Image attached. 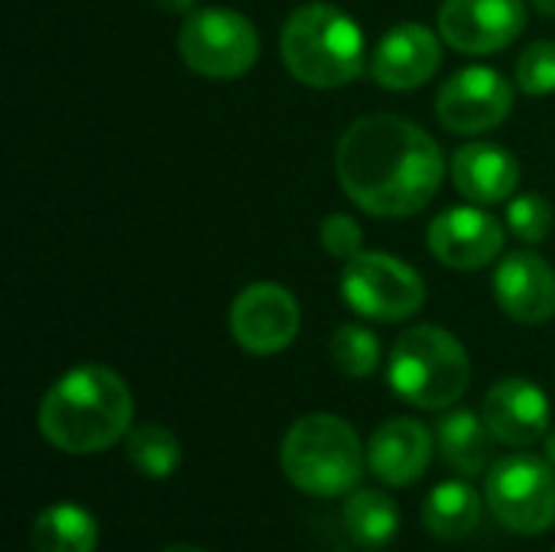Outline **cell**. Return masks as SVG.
<instances>
[{"label":"cell","mask_w":555,"mask_h":552,"mask_svg":"<svg viewBox=\"0 0 555 552\" xmlns=\"http://www.w3.org/2000/svg\"><path fill=\"white\" fill-rule=\"evenodd\" d=\"M163 552H205V550H198V547H185V543H176V547H166Z\"/></svg>","instance_id":"30"},{"label":"cell","mask_w":555,"mask_h":552,"mask_svg":"<svg viewBox=\"0 0 555 552\" xmlns=\"http://www.w3.org/2000/svg\"><path fill=\"white\" fill-rule=\"evenodd\" d=\"M280 465L302 495L338 498L358 488L364 472V446L341 416L309 413L283 436Z\"/></svg>","instance_id":"4"},{"label":"cell","mask_w":555,"mask_h":552,"mask_svg":"<svg viewBox=\"0 0 555 552\" xmlns=\"http://www.w3.org/2000/svg\"><path fill=\"white\" fill-rule=\"evenodd\" d=\"M514 85L530 94V98H543L555 91V42L553 39H537L530 42L514 68Z\"/></svg>","instance_id":"24"},{"label":"cell","mask_w":555,"mask_h":552,"mask_svg":"<svg viewBox=\"0 0 555 552\" xmlns=\"http://www.w3.org/2000/svg\"><path fill=\"white\" fill-rule=\"evenodd\" d=\"M133 394L124 377L104 364H78L62 374L39 403V433L49 446L91 455L130 433Z\"/></svg>","instance_id":"2"},{"label":"cell","mask_w":555,"mask_h":552,"mask_svg":"<svg viewBox=\"0 0 555 552\" xmlns=\"http://www.w3.org/2000/svg\"><path fill=\"white\" fill-rule=\"evenodd\" d=\"M481 416L494 436V442L511 449H527L550 433V400L527 377L498 381L481 407Z\"/></svg>","instance_id":"14"},{"label":"cell","mask_w":555,"mask_h":552,"mask_svg":"<svg viewBox=\"0 0 555 552\" xmlns=\"http://www.w3.org/2000/svg\"><path fill=\"white\" fill-rule=\"evenodd\" d=\"M286 72L309 88H341L364 72L367 42L354 16L315 0L289 13L280 33Z\"/></svg>","instance_id":"3"},{"label":"cell","mask_w":555,"mask_h":552,"mask_svg":"<svg viewBox=\"0 0 555 552\" xmlns=\"http://www.w3.org/2000/svg\"><path fill=\"white\" fill-rule=\"evenodd\" d=\"M29 543L33 552H94L98 521L78 504H52L33 521Z\"/></svg>","instance_id":"21"},{"label":"cell","mask_w":555,"mask_h":552,"mask_svg":"<svg viewBox=\"0 0 555 552\" xmlns=\"http://www.w3.org/2000/svg\"><path fill=\"white\" fill-rule=\"evenodd\" d=\"M553 205L537 192H524L507 202V228L524 244H543L553 234Z\"/></svg>","instance_id":"25"},{"label":"cell","mask_w":555,"mask_h":552,"mask_svg":"<svg viewBox=\"0 0 555 552\" xmlns=\"http://www.w3.org/2000/svg\"><path fill=\"white\" fill-rule=\"evenodd\" d=\"M423 524L439 540H465L481 524V498L465 482H442L423 501Z\"/></svg>","instance_id":"19"},{"label":"cell","mask_w":555,"mask_h":552,"mask_svg":"<svg viewBox=\"0 0 555 552\" xmlns=\"http://www.w3.org/2000/svg\"><path fill=\"white\" fill-rule=\"evenodd\" d=\"M429 251L452 270H481L504 251V224L485 205H452L429 221Z\"/></svg>","instance_id":"12"},{"label":"cell","mask_w":555,"mask_h":552,"mask_svg":"<svg viewBox=\"0 0 555 552\" xmlns=\"http://www.w3.org/2000/svg\"><path fill=\"white\" fill-rule=\"evenodd\" d=\"M127 462L146 478H169L182 462V446L172 429L143 423L127 433Z\"/></svg>","instance_id":"22"},{"label":"cell","mask_w":555,"mask_h":552,"mask_svg":"<svg viewBox=\"0 0 555 552\" xmlns=\"http://www.w3.org/2000/svg\"><path fill=\"white\" fill-rule=\"evenodd\" d=\"M228 322H231L234 342L244 351L270 358V355L286 351L296 342L302 312H299L296 296L286 286L260 280V283L244 286L234 296Z\"/></svg>","instance_id":"10"},{"label":"cell","mask_w":555,"mask_h":552,"mask_svg":"<svg viewBox=\"0 0 555 552\" xmlns=\"http://www.w3.org/2000/svg\"><path fill=\"white\" fill-rule=\"evenodd\" d=\"M429 462H433V433L410 416L380 423L367 442V465L390 488L413 485L416 478L426 475Z\"/></svg>","instance_id":"16"},{"label":"cell","mask_w":555,"mask_h":552,"mask_svg":"<svg viewBox=\"0 0 555 552\" xmlns=\"http://www.w3.org/2000/svg\"><path fill=\"white\" fill-rule=\"evenodd\" d=\"M452 182L462 198L472 205H498L511 202L520 189V163L517 156L488 140L465 143L452 156Z\"/></svg>","instance_id":"17"},{"label":"cell","mask_w":555,"mask_h":552,"mask_svg":"<svg viewBox=\"0 0 555 552\" xmlns=\"http://www.w3.org/2000/svg\"><path fill=\"white\" fill-rule=\"evenodd\" d=\"M514 111V85L488 65L455 72L436 94V117L452 133H485L501 127Z\"/></svg>","instance_id":"9"},{"label":"cell","mask_w":555,"mask_h":552,"mask_svg":"<svg viewBox=\"0 0 555 552\" xmlns=\"http://www.w3.org/2000/svg\"><path fill=\"white\" fill-rule=\"evenodd\" d=\"M156 7H163L166 13H195L198 10V0H156Z\"/></svg>","instance_id":"27"},{"label":"cell","mask_w":555,"mask_h":552,"mask_svg":"<svg viewBox=\"0 0 555 552\" xmlns=\"http://www.w3.org/2000/svg\"><path fill=\"white\" fill-rule=\"evenodd\" d=\"M341 524H345V534L351 537V543H358L364 550H377L397 537L400 511L390 495H384L377 488H354L351 498L345 501Z\"/></svg>","instance_id":"20"},{"label":"cell","mask_w":555,"mask_h":552,"mask_svg":"<svg viewBox=\"0 0 555 552\" xmlns=\"http://www.w3.org/2000/svg\"><path fill=\"white\" fill-rule=\"evenodd\" d=\"M553 552H555V550H553Z\"/></svg>","instance_id":"31"},{"label":"cell","mask_w":555,"mask_h":552,"mask_svg":"<svg viewBox=\"0 0 555 552\" xmlns=\"http://www.w3.org/2000/svg\"><path fill=\"white\" fill-rule=\"evenodd\" d=\"M319 241L335 260H351L364 251V231L351 215H328L319 228Z\"/></svg>","instance_id":"26"},{"label":"cell","mask_w":555,"mask_h":552,"mask_svg":"<svg viewBox=\"0 0 555 552\" xmlns=\"http://www.w3.org/2000/svg\"><path fill=\"white\" fill-rule=\"evenodd\" d=\"M546 459L553 462V468H555V429L546 433Z\"/></svg>","instance_id":"29"},{"label":"cell","mask_w":555,"mask_h":552,"mask_svg":"<svg viewBox=\"0 0 555 552\" xmlns=\"http://www.w3.org/2000/svg\"><path fill=\"white\" fill-rule=\"evenodd\" d=\"M491 442H494V436H491L485 416H478L472 410H449L436 423V446H439L446 465L465 478H475L488 468Z\"/></svg>","instance_id":"18"},{"label":"cell","mask_w":555,"mask_h":552,"mask_svg":"<svg viewBox=\"0 0 555 552\" xmlns=\"http://www.w3.org/2000/svg\"><path fill=\"white\" fill-rule=\"evenodd\" d=\"M491 286L504 316L520 325H543L555 316V270L533 251L507 254Z\"/></svg>","instance_id":"15"},{"label":"cell","mask_w":555,"mask_h":552,"mask_svg":"<svg viewBox=\"0 0 555 552\" xmlns=\"http://www.w3.org/2000/svg\"><path fill=\"white\" fill-rule=\"evenodd\" d=\"M439 36L455 52L488 55L517 42L527 29L524 0H446L439 7Z\"/></svg>","instance_id":"11"},{"label":"cell","mask_w":555,"mask_h":552,"mask_svg":"<svg viewBox=\"0 0 555 552\" xmlns=\"http://www.w3.org/2000/svg\"><path fill=\"white\" fill-rule=\"evenodd\" d=\"M335 172L345 195L367 215L410 218L436 198L446 159L420 124L397 114H367L341 133Z\"/></svg>","instance_id":"1"},{"label":"cell","mask_w":555,"mask_h":552,"mask_svg":"<svg viewBox=\"0 0 555 552\" xmlns=\"http://www.w3.org/2000/svg\"><path fill=\"white\" fill-rule=\"evenodd\" d=\"M179 59L205 78H241L260 59V36L257 26L228 7H205L189 13L185 26L179 29Z\"/></svg>","instance_id":"7"},{"label":"cell","mask_w":555,"mask_h":552,"mask_svg":"<svg viewBox=\"0 0 555 552\" xmlns=\"http://www.w3.org/2000/svg\"><path fill=\"white\" fill-rule=\"evenodd\" d=\"M442 65V36L423 23L393 26L371 55V78L387 91H413Z\"/></svg>","instance_id":"13"},{"label":"cell","mask_w":555,"mask_h":552,"mask_svg":"<svg viewBox=\"0 0 555 552\" xmlns=\"http://www.w3.org/2000/svg\"><path fill=\"white\" fill-rule=\"evenodd\" d=\"M387 381L400 400L420 410H449L472 384V358L452 332L416 325L397 338Z\"/></svg>","instance_id":"5"},{"label":"cell","mask_w":555,"mask_h":552,"mask_svg":"<svg viewBox=\"0 0 555 552\" xmlns=\"http://www.w3.org/2000/svg\"><path fill=\"white\" fill-rule=\"evenodd\" d=\"M345 303L374 322H406L426 303L423 277L400 257L384 251H361L341 270Z\"/></svg>","instance_id":"8"},{"label":"cell","mask_w":555,"mask_h":552,"mask_svg":"<svg viewBox=\"0 0 555 552\" xmlns=\"http://www.w3.org/2000/svg\"><path fill=\"white\" fill-rule=\"evenodd\" d=\"M485 501L501 527L520 537L546 534L555 524V472L550 459L517 452L494 462Z\"/></svg>","instance_id":"6"},{"label":"cell","mask_w":555,"mask_h":552,"mask_svg":"<svg viewBox=\"0 0 555 552\" xmlns=\"http://www.w3.org/2000/svg\"><path fill=\"white\" fill-rule=\"evenodd\" d=\"M328 351H332V361L341 374L361 381V377H371L377 368H380V338L364 329V325H341L332 332V342H328Z\"/></svg>","instance_id":"23"},{"label":"cell","mask_w":555,"mask_h":552,"mask_svg":"<svg viewBox=\"0 0 555 552\" xmlns=\"http://www.w3.org/2000/svg\"><path fill=\"white\" fill-rule=\"evenodd\" d=\"M540 13H546V16H555V0H530Z\"/></svg>","instance_id":"28"}]
</instances>
